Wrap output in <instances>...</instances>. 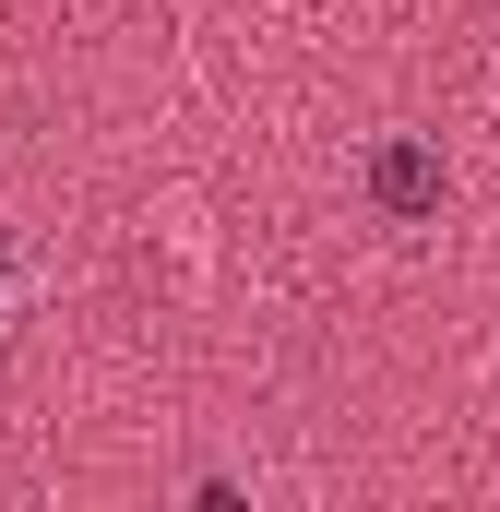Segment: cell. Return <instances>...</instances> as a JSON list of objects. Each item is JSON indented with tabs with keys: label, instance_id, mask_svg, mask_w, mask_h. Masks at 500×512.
<instances>
[{
	"label": "cell",
	"instance_id": "cell-1",
	"mask_svg": "<svg viewBox=\"0 0 500 512\" xmlns=\"http://www.w3.org/2000/svg\"><path fill=\"white\" fill-rule=\"evenodd\" d=\"M370 191H381V203H393V215H417V203L441 191V167H429V143H393V155H381V167H370Z\"/></svg>",
	"mask_w": 500,
	"mask_h": 512
},
{
	"label": "cell",
	"instance_id": "cell-2",
	"mask_svg": "<svg viewBox=\"0 0 500 512\" xmlns=\"http://www.w3.org/2000/svg\"><path fill=\"white\" fill-rule=\"evenodd\" d=\"M0 274H12V262H0Z\"/></svg>",
	"mask_w": 500,
	"mask_h": 512
}]
</instances>
